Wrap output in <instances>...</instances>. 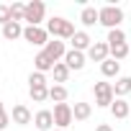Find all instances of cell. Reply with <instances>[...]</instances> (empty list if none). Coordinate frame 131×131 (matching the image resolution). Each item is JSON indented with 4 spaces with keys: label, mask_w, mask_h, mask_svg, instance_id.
<instances>
[{
    "label": "cell",
    "mask_w": 131,
    "mask_h": 131,
    "mask_svg": "<svg viewBox=\"0 0 131 131\" xmlns=\"http://www.w3.org/2000/svg\"><path fill=\"white\" fill-rule=\"evenodd\" d=\"M98 23H103L108 31H113V28H118L123 23V10L118 5H103L98 10Z\"/></svg>",
    "instance_id": "cell-2"
},
{
    "label": "cell",
    "mask_w": 131,
    "mask_h": 131,
    "mask_svg": "<svg viewBox=\"0 0 131 131\" xmlns=\"http://www.w3.org/2000/svg\"><path fill=\"white\" fill-rule=\"evenodd\" d=\"M10 121H13V123H18V126H28V123L34 121V116H31V111H28L26 105H13Z\"/></svg>",
    "instance_id": "cell-10"
},
{
    "label": "cell",
    "mask_w": 131,
    "mask_h": 131,
    "mask_svg": "<svg viewBox=\"0 0 131 131\" xmlns=\"http://www.w3.org/2000/svg\"><path fill=\"white\" fill-rule=\"evenodd\" d=\"M80 21H82L85 26H95V23H98V10H95L93 5H85L82 13H80Z\"/></svg>",
    "instance_id": "cell-19"
},
{
    "label": "cell",
    "mask_w": 131,
    "mask_h": 131,
    "mask_svg": "<svg viewBox=\"0 0 131 131\" xmlns=\"http://www.w3.org/2000/svg\"><path fill=\"white\" fill-rule=\"evenodd\" d=\"M67 88H64V85H51L49 88V98L54 100V103H64V100H67Z\"/></svg>",
    "instance_id": "cell-22"
},
{
    "label": "cell",
    "mask_w": 131,
    "mask_h": 131,
    "mask_svg": "<svg viewBox=\"0 0 131 131\" xmlns=\"http://www.w3.org/2000/svg\"><path fill=\"white\" fill-rule=\"evenodd\" d=\"M54 64H57V62H54L44 49H41V51L36 54V59H34V67H36V72H41V75H44V72H51V70H54Z\"/></svg>",
    "instance_id": "cell-11"
},
{
    "label": "cell",
    "mask_w": 131,
    "mask_h": 131,
    "mask_svg": "<svg viewBox=\"0 0 131 131\" xmlns=\"http://www.w3.org/2000/svg\"><path fill=\"white\" fill-rule=\"evenodd\" d=\"M23 39H26L28 44H34V46H46V44H49V34H46V28H41V26H26V28H23Z\"/></svg>",
    "instance_id": "cell-6"
},
{
    "label": "cell",
    "mask_w": 131,
    "mask_h": 131,
    "mask_svg": "<svg viewBox=\"0 0 131 131\" xmlns=\"http://www.w3.org/2000/svg\"><path fill=\"white\" fill-rule=\"evenodd\" d=\"M100 72H103V77H118V72H121V62H116V59H105L103 64H100Z\"/></svg>",
    "instance_id": "cell-16"
},
{
    "label": "cell",
    "mask_w": 131,
    "mask_h": 131,
    "mask_svg": "<svg viewBox=\"0 0 131 131\" xmlns=\"http://www.w3.org/2000/svg\"><path fill=\"white\" fill-rule=\"evenodd\" d=\"M108 54H111V46H108V41H93V46L88 49V59H93V62H105L108 59Z\"/></svg>",
    "instance_id": "cell-7"
},
{
    "label": "cell",
    "mask_w": 131,
    "mask_h": 131,
    "mask_svg": "<svg viewBox=\"0 0 131 131\" xmlns=\"http://www.w3.org/2000/svg\"><path fill=\"white\" fill-rule=\"evenodd\" d=\"M8 123H10V116L5 113V108H3V103H0V131H3V128H5Z\"/></svg>",
    "instance_id": "cell-28"
},
{
    "label": "cell",
    "mask_w": 131,
    "mask_h": 131,
    "mask_svg": "<svg viewBox=\"0 0 131 131\" xmlns=\"http://www.w3.org/2000/svg\"><path fill=\"white\" fill-rule=\"evenodd\" d=\"M54 131H67V128H54Z\"/></svg>",
    "instance_id": "cell-30"
},
{
    "label": "cell",
    "mask_w": 131,
    "mask_h": 131,
    "mask_svg": "<svg viewBox=\"0 0 131 131\" xmlns=\"http://www.w3.org/2000/svg\"><path fill=\"white\" fill-rule=\"evenodd\" d=\"M51 113H54V126H57V128H67V126L75 121L72 105H70V103H57Z\"/></svg>",
    "instance_id": "cell-4"
},
{
    "label": "cell",
    "mask_w": 131,
    "mask_h": 131,
    "mask_svg": "<svg viewBox=\"0 0 131 131\" xmlns=\"http://www.w3.org/2000/svg\"><path fill=\"white\" fill-rule=\"evenodd\" d=\"M90 113H93L90 103H75V108H72L75 121H88V118H90Z\"/></svg>",
    "instance_id": "cell-18"
},
{
    "label": "cell",
    "mask_w": 131,
    "mask_h": 131,
    "mask_svg": "<svg viewBox=\"0 0 131 131\" xmlns=\"http://www.w3.org/2000/svg\"><path fill=\"white\" fill-rule=\"evenodd\" d=\"M108 46H116V44H126V34L121 31V28H113V31H108Z\"/></svg>",
    "instance_id": "cell-25"
},
{
    "label": "cell",
    "mask_w": 131,
    "mask_h": 131,
    "mask_svg": "<svg viewBox=\"0 0 131 131\" xmlns=\"http://www.w3.org/2000/svg\"><path fill=\"white\" fill-rule=\"evenodd\" d=\"M111 113H113L116 118H126V116H131V105H128L123 98H116L113 105H111Z\"/></svg>",
    "instance_id": "cell-15"
},
{
    "label": "cell",
    "mask_w": 131,
    "mask_h": 131,
    "mask_svg": "<svg viewBox=\"0 0 131 131\" xmlns=\"http://www.w3.org/2000/svg\"><path fill=\"white\" fill-rule=\"evenodd\" d=\"M46 16V5L41 3V0H31V3H26V23L28 26H39Z\"/></svg>",
    "instance_id": "cell-5"
},
{
    "label": "cell",
    "mask_w": 131,
    "mask_h": 131,
    "mask_svg": "<svg viewBox=\"0 0 131 131\" xmlns=\"http://www.w3.org/2000/svg\"><path fill=\"white\" fill-rule=\"evenodd\" d=\"M10 18H13L16 23L26 21V5H23V3H13V5H10Z\"/></svg>",
    "instance_id": "cell-24"
},
{
    "label": "cell",
    "mask_w": 131,
    "mask_h": 131,
    "mask_svg": "<svg viewBox=\"0 0 131 131\" xmlns=\"http://www.w3.org/2000/svg\"><path fill=\"white\" fill-rule=\"evenodd\" d=\"M51 72H54V85H62V82H67V77H70V67H67L64 62H57Z\"/></svg>",
    "instance_id": "cell-17"
},
{
    "label": "cell",
    "mask_w": 131,
    "mask_h": 131,
    "mask_svg": "<svg viewBox=\"0 0 131 131\" xmlns=\"http://www.w3.org/2000/svg\"><path fill=\"white\" fill-rule=\"evenodd\" d=\"M95 131H113V128H111L108 123H98V126H95Z\"/></svg>",
    "instance_id": "cell-29"
},
{
    "label": "cell",
    "mask_w": 131,
    "mask_h": 131,
    "mask_svg": "<svg viewBox=\"0 0 131 131\" xmlns=\"http://www.w3.org/2000/svg\"><path fill=\"white\" fill-rule=\"evenodd\" d=\"M34 123H36L39 131H51V126H54V113H51V111H39V113L34 116Z\"/></svg>",
    "instance_id": "cell-12"
},
{
    "label": "cell",
    "mask_w": 131,
    "mask_h": 131,
    "mask_svg": "<svg viewBox=\"0 0 131 131\" xmlns=\"http://www.w3.org/2000/svg\"><path fill=\"white\" fill-rule=\"evenodd\" d=\"M131 54V49H128V44H116V46H111V59H116V62H121V59H126Z\"/></svg>",
    "instance_id": "cell-23"
},
{
    "label": "cell",
    "mask_w": 131,
    "mask_h": 131,
    "mask_svg": "<svg viewBox=\"0 0 131 131\" xmlns=\"http://www.w3.org/2000/svg\"><path fill=\"white\" fill-rule=\"evenodd\" d=\"M28 93H31V100H34V103H44V100L49 98V85H36V88H28Z\"/></svg>",
    "instance_id": "cell-20"
},
{
    "label": "cell",
    "mask_w": 131,
    "mask_h": 131,
    "mask_svg": "<svg viewBox=\"0 0 131 131\" xmlns=\"http://www.w3.org/2000/svg\"><path fill=\"white\" fill-rule=\"evenodd\" d=\"M70 44H72V49H75V51H88V49L93 46V39H90L85 31H77V34L70 39Z\"/></svg>",
    "instance_id": "cell-13"
},
{
    "label": "cell",
    "mask_w": 131,
    "mask_h": 131,
    "mask_svg": "<svg viewBox=\"0 0 131 131\" xmlns=\"http://www.w3.org/2000/svg\"><path fill=\"white\" fill-rule=\"evenodd\" d=\"M13 18H10V5H0V23H10Z\"/></svg>",
    "instance_id": "cell-27"
},
{
    "label": "cell",
    "mask_w": 131,
    "mask_h": 131,
    "mask_svg": "<svg viewBox=\"0 0 131 131\" xmlns=\"http://www.w3.org/2000/svg\"><path fill=\"white\" fill-rule=\"evenodd\" d=\"M36 85H46V77L41 72H31L28 75V88H36Z\"/></svg>",
    "instance_id": "cell-26"
},
{
    "label": "cell",
    "mask_w": 131,
    "mask_h": 131,
    "mask_svg": "<svg viewBox=\"0 0 131 131\" xmlns=\"http://www.w3.org/2000/svg\"><path fill=\"white\" fill-rule=\"evenodd\" d=\"M44 51H46V54H49L54 62H59V59H64V54H67L70 49L64 46V41H59V39H51V41L44 46Z\"/></svg>",
    "instance_id": "cell-8"
},
{
    "label": "cell",
    "mask_w": 131,
    "mask_h": 131,
    "mask_svg": "<svg viewBox=\"0 0 131 131\" xmlns=\"http://www.w3.org/2000/svg\"><path fill=\"white\" fill-rule=\"evenodd\" d=\"M18 36H23V26H21V23L10 21V23H5V26H3V39H8V41H16Z\"/></svg>",
    "instance_id": "cell-14"
},
{
    "label": "cell",
    "mask_w": 131,
    "mask_h": 131,
    "mask_svg": "<svg viewBox=\"0 0 131 131\" xmlns=\"http://www.w3.org/2000/svg\"><path fill=\"white\" fill-rule=\"evenodd\" d=\"M46 34H49V36H54V39H72L77 31H75L72 21L62 18V16H54V18H49V21H46Z\"/></svg>",
    "instance_id": "cell-1"
},
{
    "label": "cell",
    "mask_w": 131,
    "mask_h": 131,
    "mask_svg": "<svg viewBox=\"0 0 131 131\" xmlns=\"http://www.w3.org/2000/svg\"><path fill=\"white\" fill-rule=\"evenodd\" d=\"M64 64L70 67V72H72V70H82V67H85V51L70 49L67 54H64Z\"/></svg>",
    "instance_id": "cell-9"
},
{
    "label": "cell",
    "mask_w": 131,
    "mask_h": 131,
    "mask_svg": "<svg viewBox=\"0 0 131 131\" xmlns=\"http://www.w3.org/2000/svg\"><path fill=\"white\" fill-rule=\"evenodd\" d=\"M93 93H95V105H100V108H111L113 100H116V93H113L111 82H95Z\"/></svg>",
    "instance_id": "cell-3"
},
{
    "label": "cell",
    "mask_w": 131,
    "mask_h": 131,
    "mask_svg": "<svg viewBox=\"0 0 131 131\" xmlns=\"http://www.w3.org/2000/svg\"><path fill=\"white\" fill-rule=\"evenodd\" d=\"M113 93H116L118 98L128 95V93H131V77H118V80H116V85H113Z\"/></svg>",
    "instance_id": "cell-21"
}]
</instances>
